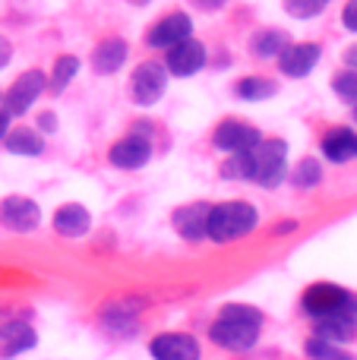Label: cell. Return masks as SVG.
Returning <instances> with one entry per match:
<instances>
[{
  "label": "cell",
  "mask_w": 357,
  "mask_h": 360,
  "mask_svg": "<svg viewBox=\"0 0 357 360\" xmlns=\"http://www.w3.org/2000/svg\"><path fill=\"white\" fill-rule=\"evenodd\" d=\"M221 174L234 180L244 177L272 190L288 177V143L285 139H259L250 152L231 155V162L221 165Z\"/></svg>",
  "instance_id": "cell-1"
},
{
  "label": "cell",
  "mask_w": 357,
  "mask_h": 360,
  "mask_svg": "<svg viewBox=\"0 0 357 360\" xmlns=\"http://www.w3.org/2000/svg\"><path fill=\"white\" fill-rule=\"evenodd\" d=\"M259 332H263V313L257 307L228 304L209 329V338L225 351H250L259 342Z\"/></svg>",
  "instance_id": "cell-2"
},
{
  "label": "cell",
  "mask_w": 357,
  "mask_h": 360,
  "mask_svg": "<svg viewBox=\"0 0 357 360\" xmlns=\"http://www.w3.org/2000/svg\"><path fill=\"white\" fill-rule=\"evenodd\" d=\"M257 224H259L257 205L234 199V202H221V205H212V209H209L206 237L215 243H231V240L247 237Z\"/></svg>",
  "instance_id": "cell-3"
},
{
  "label": "cell",
  "mask_w": 357,
  "mask_h": 360,
  "mask_svg": "<svg viewBox=\"0 0 357 360\" xmlns=\"http://www.w3.org/2000/svg\"><path fill=\"white\" fill-rule=\"evenodd\" d=\"M301 307L313 323L329 319V316H342V313H354L357 316V297L351 291H345V288L329 285V281H316V285H310L301 297Z\"/></svg>",
  "instance_id": "cell-4"
},
{
  "label": "cell",
  "mask_w": 357,
  "mask_h": 360,
  "mask_svg": "<svg viewBox=\"0 0 357 360\" xmlns=\"http://www.w3.org/2000/svg\"><path fill=\"white\" fill-rule=\"evenodd\" d=\"M44 89H48V76H44L41 70H25V73H19L16 79H13V86L4 92V111L10 114V117H19V114H25L38 98H41Z\"/></svg>",
  "instance_id": "cell-5"
},
{
  "label": "cell",
  "mask_w": 357,
  "mask_h": 360,
  "mask_svg": "<svg viewBox=\"0 0 357 360\" xmlns=\"http://www.w3.org/2000/svg\"><path fill=\"white\" fill-rule=\"evenodd\" d=\"M164 89H168V70H164V63L143 60L136 70H133L130 95H133V101H136L139 108L155 105V101L164 95Z\"/></svg>",
  "instance_id": "cell-6"
},
{
  "label": "cell",
  "mask_w": 357,
  "mask_h": 360,
  "mask_svg": "<svg viewBox=\"0 0 357 360\" xmlns=\"http://www.w3.org/2000/svg\"><path fill=\"white\" fill-rule=\"evenodd\" d=\"M259 139H263V133H259L253 124L238 120V117L221 120V124L215 127V133H212L215 149H221L225 155H244V152H250Z\"/></svg>",
  "instance_id": "cell-7"
},
{
  "label": "cell",
  "mask_w": 357,
  "mask_h": 360,
  "mask_svg": "<svg viewBox=\"0 0 357 360\" xmlns=\"http://www.w3.org/2000/svg\"><path fill=\"white\" fill-rule=\"evenodd\" d=\"M38 221H41V209H38L35 199L19 196V193L0 199V224H4L6 231L25 234V231H35Z\"/></svg>",
  "instance_id": "cell-8"
},
{
  "label": "cell",
  "mask_w": 357,
  "mask_h": 360,
  "mask_svg": "<svg viewBox=\"0 0 357 360\" xmlns=\"http://www.w3.org/2000/svg\"><path fill=\"white\" fill-rule=\"evenodd\" d=\"M190 35H193V19H190L187 13H168V16L158 19V22L149 29V35H145V44H149V48L171 51L174 44L187 41Z\"/></svg>",
  "instance_id": "cell-9"
},
{
  "label": "cell",
  "mask_w": 357,
  "mask_h": 360,
  "mask_svg": "<svg viewBox=\"0 0 357 360\" xmlns=\"http://www.w3.org/2000/svg\"><path fill=\"white\" fill-rule=\"evenodd\" d=\"M320 57H323V48L316 41H297V44H288L278 54V70L285 76H291V79H304L320 63Z\"/></svg>",
  "instance_id": "cell-10"
},
{
  "label": "cell",
  "mask_w": 357,
  "mask_h": 360,
  "mask_svg": "<svg viewBox=\"0 0 357 360\" xmlns=\"http://www.w3.org/2000/svg\"><path fill=\"white\" fill-rule=\"evenodd\" d=\"M149 354L155 360H200V342L187 332H164L152 338Z\"/></svg>",
  "instance_id": "cell-11"
},
{
  "label": "cell",
  "mask_w": 357,
  "mask_h": 360,
  "mask_svg": "<svg viewBox=\"0 0 357 360\" xmlns=\"http://www.w3.org/2000/svg\"><path fill=\"white\" fill-rule=\"evenodd\" d=\"M108 158H111L114 168L136 171V168H143V165L152 158V143L145 136H139V133H133V136L114 143L111 152H108Z\"/></svg>",
  "instance_id": "cell-12"
},
{
  "label": "cell",
  "mask_w": 357,
  "mask_h": 360,
  "mask_svg": "<svg viewBox=\"0 0 357 360\" xmlns=\"http://www.w3.org/2000/svg\"><path fill=\"white\" fill-rule=\"evenodd\" d=\"M38 345V335L29 323L22 319H10V323H0V360L19 357L25 351H32Z\"/></svg>",
  "instance_id": "cell-13"
},
{
  "label": "cell",
  "mask_w": 357,
  "mask_h": 360,
  "mask_svg": "<svg viewBox=\"0 0 357 360\" xmlns=\"http://www.w3.org/2000/svg\"><path fill=\"white\" fill-rule=\"evenodd\" d=\"M202 63H206V48H202L200 41H193V38H187V41L174 44V48L168 51L164 70L174 76H193L202 70Z\"/></svg>",
  "instance_id": "cell-14"
},
{
  "label": "cell",
  "mask_w": 357,
  "mask_h": 360,
  "mask_svg": "<svg viewBox=\"0 0 357 360\" xmlns=\"http://www.w3.org/2000/svg\"><path fill=\"white\" fill-rule=\"evenodd\" d=\"M209 202H187L181 209H174L171 221H174V231L183 237V240H202L206 237V224H209Z\"/></svg>",
  "instance_id": "cell-15"
},
{
  "label": "cell",
  "mask_w": 357,
  "mask_h": 360,
  "mask_svg": "<svg viewBox=\"0 0 357 360\" xmlns=\"http://www.w3.org/2000/svg\"><path fill=\"white\" fill-rule=\"evenodd\" d=\"M323 155L329 158L332 165H345V162H354L357 158V133L351 127H335L323 136Z\"/></svg>",
  "instance_id": "cell-16"
},
{
  "label": "cell",
  "mask_w": 357,
  "mask_h": 360,
  "mask_svg": "<svg viewBox=\"0 0 357 360\" xmlns=\"http://www.w3.org/2000/svg\"><path fill=\"white\" fill-rule=\"evenodd\" d=\"M92 228V215L79 202H67L54 212V231L60 237H82Z\"/></svg>",
  "instance_id": "cell-17"
},
{
  "label": "cell",
  "mask_w": 357,
  "mask_h": 360,
  "mask_svg": "<svg viewBox=\"0 0 357 360\" xmlns=\"http://www.w3.org/2000/svg\"><path fill=\"white\" fill-rule=\"evenodd\" d=\"M124 63H126V41L124 38H105L92 54V67H95V73H101V76L117 73Z\"/></svg>",
  "instance_id": "cell-18"
},
{
  "label": "cell",
  "mask_w": 357,
  "mask_h": 360,
  "mask_svg": "<svg viewBox=\"0 0 357 360\" xmlns=\"http://www.w3.org/2000/svg\"><path fill=\"white\" fill-rule=\"evenodd\" d=\"M313 335L326 338L332 345H345L357 335V316L354 313H342V316L320 319V323H313Z\"/></svg>",
  "instance_id": "cell-19"
},
{
  "label": "cell",
  "mask_w": 357,
  "mask_h": 360,
  "mask_svg": "<svg viewBox=\"0 0 357 360\" xmlns=\"http://www.w3.org/2000/svg\"><path fill=\"white\" fill-rule=\"evenodd\" d=\"M4 149L10 155H41L44 143L38 136V130H29V127H19V130H10L4 139Z\"/></svg>",
  "instance_id": "cell-20"
},
{
  "label": "cell",
  "mask_w": 357,
  "mask_h": 360,
  "mask_svg": "<svg viewBox=\"0 0 357 360\" xmlns=\"http://www.w3.org/2000/svg\"><path fill=\"white\" fill-rule=\"evenodd\" d=\"M288 35L285 32H278V29H263V32H257L253 35V41H250V48H253V54L257 57H278L285 48H288Z\"/></svg>",
  "instance_id": "cell-21"
},
{
  "label": "cell",
  "mask_w": 357,
  "mask_h": 360,
  "mask_svg": "<svg viewBox=\"0 0 357 360\" xmlns=\"http://www.w3.org/2000/svg\"><path fill=\"white\" fill-rule=\"evenodd\" d=\"M76 73H79V57H73V54L57 57L54 70H51V76H48V89L51 92H63V89L76 79Z\"/></svg>",
  "instance_id": "cell-22"
},
{
  "label": "cell",
  "mask_w": 357,
  "mask_h": 360,
  "mask_svg": "<svg viewBox=\"0 0 357 360\" xmlns=\"http://www.w3.org/2000/svg\"><path fill=\"white\" fill-rule=\"evenodd\" d=\"M278 92L275 79H266V76H247L238 82V98L244 101H266Z\"/></svg>",
  "instance_id": "cell-23"
},
{
  "label": "cell",
  "mask_w": 357,
  "mask_h": 360,
  "mask_svg": "<svg viewBox=\"0 0 357 360\" xmlns=\"http://www.w3.org/2000/svg\"><path fill=\"white\" fill-rule=\"evenodd\" d=\"M304 351H307L310 360H354L345 348H342V345H332V342H326V338H320V335L307 338Z\"/></svg>",
  "instance_id": "cell-24"
},
{
  "label": "cell",
  "mask_w": 357,
  "mask_h": 360,
  "mask_svg": "<svg viewBox=\"0 0 357 360\" xmlns=\"http://www.w3.org/2000/svg\"><path fill=\"white\" fill-rule=\"evenodd\" d=\"M323 180V168L316 158H301V162L294 165V171H291V184L301 186V190H310V186H316Z\"/></svg>",
  "instance_id": "cell-25"
},
{
  "label": "cell",
  "mask_w": 357,
  "mask_h": 360,
  "mask_svg": "<svg viewBox=\"0 0 357 360\" xmlns=\"http://www.w3.org/2000/svg\"><path fill=\"white\" fill-rule=\"evenodd\" d=\"M329 6V0H285V13L294 19H313Z\"/></svg>",
  "instance_id": "cell-26"
},
{
  "label": "cell",
  "mask_w": 357,
  "mask_h": 360,
  "mask_svg": "<svg viewBox=\"0 0 357 360\" xmlns=\"http://www.w3.org/2000/svg\"><path fill=\"white\" fill-rule=\"evenodd\" d=\"M332 89L339 92V98L357 105V70H342V73L332 79Z\"/></svg>",
  "instance_id": "cell-27"
},
{
  "label": "cell",
  "mask_w": 357,
  "mask_h": 360,
  "mask_svg": "<svg viewBox=\"0 0 357 360\" xmlns=\"http://www.w3.org/2000/svg\"><path fill=\"white\" fill-rule=\"evenodd\" d=\"M342 25L348 32H357V0H348L345 10H342Z\"/></svg>",
  "instance_id": "cell-28"
},
{
  "label": "cell",
  "mask_w": 357,
  "mask_h": 360,
  "mask_svg": "<svg viewBox=\"0 0 357 360\" xmlns=\"http://www.w3.org/2000/svg\"><path fill=\"white\" fill-rule=\"evenodd\" d=\"M10 60H13V44H10V38L0 35V70H4Z\"/></svg>",
  "instance_id": "cell-29"
},
{
  "label": "cell",
  "mask_w": 357,
  "mask_h": 360,
  "mask_svg": "<svg viewBox=\"0 0 357 360\" xmlns=\"http://www.w3.org/2000/svg\"><path fill=\"white\" fill-rule=\"evenodd\" d=\"M342 57H345L348 70H357V44H348V48H345V54H342Z\"/></svg>",
  "instance_id": "cell-30"
},
{
  "label": "cell",
  "mask_w": 357,
  "mask_h": 360,
  "mask_svg": "<svg viewBox=\"0 0 357 360\" xmlns=\"http://www.w3.org/2000/svg\"><path fill=\"white\" fill-rule=\"evenodd\" d=\"M193 4L200 6V10H209V13H212V10H221V6H225V0H193Z\"/></svg>",
  "instance_id": "cell-31"
},
{
  "label": "cell",
  "mask_w": 357,
  "mask_h": 360,
  "mask_svg": "<svg viewBox=\"0 0 357 360\" xmlns=\"http://www.w3.org/2000/svg\"><path fill=\"white\" fill-rule=\"evenodd\" d=\"M6 133H10V114L0 111V143L6 139Z\"/></svg>",
  "instance_id": "cell-32"
},
{
  "label": "cell",
  "mask_w": 357,
  "mask_h": 360,
  "mask_svg": "<svg viewBox=\"0 0 357 360\" xmlns=\"http://www.w3.org/2000/svg\"><path fill=\"white\" fill-rule=\"evenodd\" d=\"M38 124H41V130H54L57 117H54V114H41V120H38Z\"/></svg>",
  "instance_id": "cell-33"
},
{
  "label": "cell",
  "mask_w": 357,
  "mask_h": 360,
  "mask_svg": "<svg viewBox=\"0 0 357 360\" xmlns=\"http://www.w3.org/2000/svg\"><path fill=\"white\" fill-rule=\"evenodd\" d=\"M130 4H136V6H145V4H149V0H130Z\"/></svg>",
  "instance_id": "cell-34"
},
{
  "label": "cell",
  "mask_w": 357,
  "mask_h": 360,
  "mask_svg": "<svg viewBox=\"0 0 357 360\" xmlns=\"http://www.w3.org/2000/svg\"><path fill=\"white\" fill-rule=\"evenodd\" d=\"M354 120H357V105H354Z\"/></svg>",
  "instance_id": "cell-35"
},
{
  "label": "cell",
  "mask_w": 357,
  "mask_h": 360,
  "mask_svg": "<svg viewBox=\"0 0 357 360\" xmlns=\"http://www.w3.org/2000/svg\"><path fill=\"white\" fill-rule=\"evenodd\" d=\"M0 101H4V92H0Z\"/></svg>",
  "instance_id": "cell-36"
}]
</instances>
